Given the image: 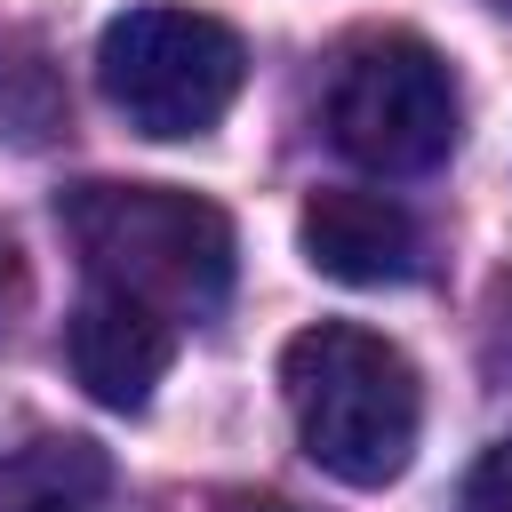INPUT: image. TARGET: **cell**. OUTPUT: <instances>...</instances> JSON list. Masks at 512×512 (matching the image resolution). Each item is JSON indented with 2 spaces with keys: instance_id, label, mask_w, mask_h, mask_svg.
I'll return each mask as SVG.
<instances>
[{
  "instance_id": "6da1fadb",
  "label": "cell",
  "mask_w": 512,
  "mask_h": 512,
  "mask_svg": "<svg viewBox=\"0 0 512 512\" xmlns=\"http://www.w3.org/2000/svg\"><path fill=\"white\" fill-rule=\"evenodd\" d=\"M56 224L80 248L96 288L136 296L176 328H200L232 296V224L200 192H176V184H72L56 200Z\"/></svg>"
},
{
  "instance_id": "7a4b0ae2",
  "label": "cell",
  "mask_w": 512,
  "mask_h": 512,
  "mask_svg": "<svg viewBox=\"0 0 512 512\" xmlns=\"http://www.w3.org/2000/svg\"><path fill=\"white\" fill-rule=\"evenodd\" d=\"M280 392H288L304 456L328 480L384 488V480L408 472L416 424H424V392H416V368H408V352L392 336L352 328V320H320V328L288 336Z\"/></svg>"
},
{
  "instance_id": "3957f363",
  "label": "cell",
  "mask_w": 512,
  "mask_h": 512,
  "mask_svg": "<svg viewBox=\"0 0 512 512\" xmlns=\"http://www.w3.org/2000/svg\"><path fill=\"white\" fill-rule=\"evenodd\" d=\"M96 80L136 136L176 144L232 112V96L248 80V48L232 24L200 16V8H128L96 40Z\"/></svg>"
},
{
  "instance_id": "277c9868",
  "label": "cell",
  "mask_w": 512,
  "mask_h": 512,
  "mask_svg": "<svg viewBox=\"0 0 512 512\" xmlns=\"http://www.w3.org/2000/svg\"><path fill=\"white\" fill-rule=\"evenodd\" d=\"M328 144L368 176H432L456 144V80L416 32H368L336 56Z\"/></svg>"
},
{
  "instance_id": "5b68a950",
  "label": "cell",
  "mask_w": 512,
  "mask_h": 512,
  "mask_svg": "<svg viewBox=\"0 0 512 512\" xmlns=\"http://www.w3.org/2000/svg\"><path fill=\"white\" fill-rule=\"evenodd\" d=\"M64 360L72 376L88 384V400L104 408H144L152 384L168 376L176 360V320H160L152 304L136 296H112V288H88L64 320Z\"/></svg>"
},
{
  "instance_id": "8992f818",
  "label": "cell",
  "mask_w": 512,
  "mask_h": 512,
  "mask_svg": "<svg viewBox=\"0 0 512 512\" xmlns=\"http://www.w3.org/2000/svg\"><path fill=\"white\" fill-rule=\"evenodd\" d=\"M296 240L312 272L344 288H392V280H416L424 264V232L392 192H312L296 216Z\"/></svg>"
},
{
  "instance_id": "52a82bcc",
  "label": "cell",
  "mask_w": 512,
  "mask_h": 512,
  "mask_svg": "<svg viewBox=\"0 0 512 512\" xmlns=\"http://www.w3.org/2000/svg\"><path fill=\"white\" fill-rule=\"evenodd\" d=\"M112 464L96 440H32L0 464V512H96Z\"/></svg>"
},
{
  "instance_id": "ba28073f",
  "label": "cell",
  "mask_w": 512,
  "mask_h": 512,
  "mask_svg": "<svg viewBox=\"0 0 512 512\" xmlns=\"http://www.w3.org/2000/svg\"><path fill=\"white\" fill-rule=\"evenodd\" d=\"M456 512H512V440H496V448H488V456L464 472Z\"/></svg>"
},
{
  "instance_id": "9c48e42d",
  "label": "cell",
  "mask_w": 512,
  "mask_h": 512,
  "mask_svg": "<svg viewBox=\"0 0 512 512\" xmlns=\"http://www.w3.org/2000/svg\"><path fill=\"white\" fill-rule=\"evenodd\" d=\"M496 360L512 368V280L496 288Z\"/></svg>"
},
{
  "instance_id": "30bf717a",
  "label": "cell",
  "mask_w": 512,
  "mask_h": 512,
  "mask_svg": "<svg viewBox=\"0 0 512 512\" xmlns=\"http://www.w3.org/2000/svg\"><path fill=\"white\" fill-rule=\"evenodd\" d=\"M224 512H304V504H280V496H232Z\"/></svg>"
}]
</instances>
